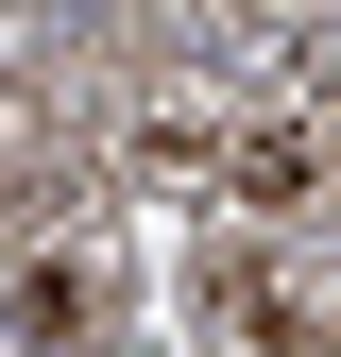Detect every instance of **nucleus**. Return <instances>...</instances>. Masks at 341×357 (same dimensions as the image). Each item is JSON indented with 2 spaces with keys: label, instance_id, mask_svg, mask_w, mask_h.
Instances as JSON below:
<instances>
[{
  "label": "nucleus",
  "instance_id": "nucleus-1",
  "mask_svg": "<svg viewBox=\"0 0 341 357\" xmlns=\"http://www.w3.org/2000/svg\"><path fill=\"white\" fill-rule=\"evenodd\" d=\"M222 324H239V357H324V324H307L273 273H222Z\"/></svg>",
  "mask_w": 341,
  "mask_h": 357
},
{
  "label": "nucleus",
  "instance_id": "nucleus-2",
  "mask_svg": "<svg viewBox=\"0 0 341 357\" xmlns=\"http://www.w3.org/2000/svg\"><path fill=\"white\" fill-rule=\"evenodd\" d=\"M17 340H85V273H17Z\"/></svg>",
  "mask_w": 341,
  "mask_h": 357
},
{
  "label": "nucleus",
  "instance_id": "nucleus-3",
  "mask_svg": "<svg viewBox=\"0 0 341 357\" xmlns=\"http://www.w3.org/2000/svg\"><path fill=\"white\" fill-rule=\"evenodd\" d=\"M324 357H341V340H324Z\"/></svg>",
  "mask_w": 341,
  "mask_h": 357
}]
</instances>
